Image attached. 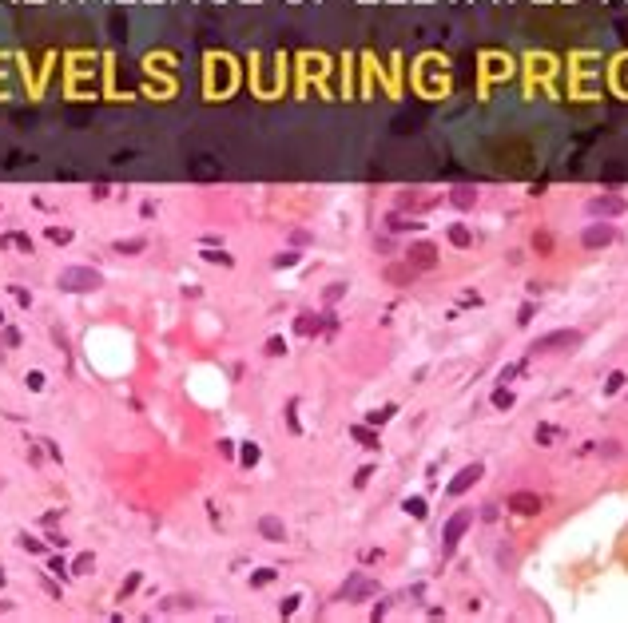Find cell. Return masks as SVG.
Returning a JSON list of instances; mask_svg holds the SVG:
<instances>
[{
    "instance_id": "cell-19",
    "label": "cell",
    "mask_w": 628,
    "mask_h": 623,
    "mask_svg": "<svg viewBox=\"0 0 628 623\" xmlns=\"http://www.w3.org/2000/svg\"><path fill=\"white\" fill-rule=\"evenodd\" d=\"M394 413H398L394 405H382V409H374V413H370V425H382V421H390Z\"/></svg>"
},
{
    "instance_id": "cell-7",
    "label": "cell",
    "mask_w": 628,
    "mask_h": 623,
    "mask_svg": "<svg viewBox=\"0 0 628 623\" xmlns=\"http://www.w3.org/2000/svg\"><path fill=\"white\" fill-rule=\"evenodd\" d=\"M482 477H485V464H482V461L466 464V468H462V473H457V477L450 480V496H462V493H469V488H473V484H477Z\"/></svg>"
},
{
    "instance_id": "cell-13",
    "label": "cell",
    "mask_w": 628,
    "mask_h": 623,
    "mask_svg": "<svg viewBox=\"0 0 628 623\" xmlns=\"http://www.w3.org/2000/svg\"><path fill=\"white\" fill-rule=\"evenodd\" d=\"M144 246H147V239H120L112 250H115V255H140Z\"/></svg>"
},
{
    "instance_id": "cell-11",
    "label": "cell",
    "mask_w": 628,
    "mask_h": 623,
    "mask_svg": "<svg viewBox=\"0 0 628 623\" xmlns=\"http://www.w3.org/2000/svg\"><path fill=\"white\" fill-rule=\"evenodd\" d=\"M386 282H394V286H410V282H414V266H410V262H402V266H398V262H394V266H386Z\"/></svg>"
},
{
    "instance_id": "cell-18",
    "label": "cell",
    "mask_w": 628,
    "mask_h": 623,
    "mask_svg": "<svg viewBox=\"0 0 628 623\" xmlns=\"http://www.w3.org/2000/svg\"><path fill=\"white\" fill-rule=\"evenodd\" d=\"M48 239L64 246V242H72V230H68V226H48Z\"/></svg>"
},
{
    "instance_id": "cell-24",
    "label": "cell",
    "mask_w": 628,
    "mask_h": 623,
    "mask_svg": "<svg viewBox=\"0 0 628 623\" xmlns=\"http://www.w3.org/2000/svg\"><path fill=\"white\" fill-rule=\"evenodd\" d=\"M283 350H287V342H283V337H271V342H267V353H271V357H278Z\"/></svg>"
},
{
    "instance_id": "cell-23",
    "label": "cell",
    "mask_w": 628,
    "mask_h": 623,
    "mask_svg": "<svg viewBox=\"0 0 628 623\" xmlns=\"http://www.w3.org/2000/svg\"><path fill=\"white\" fill-rule=\"evenodd\" d=\"M370 591H374V584H366V580H358L354 588H350V595H354V600H366Z\"/></svg>"
},
{
    "instance_id": "cell-8",
    "label": "cell",
    "mask_w": 628,
    "mask_h": 623,
    "mask_svg": "<svg viewBox=\"0 0 628 623\" xmlns=\"http://www.w3.org/2000/svg\"><path fill=\"white\" fill-rule=\"evenodd\" d=\"M505 504H509L517 516H537V512H541V496H537V493H525V488H521V493H513L509 500H505Z\"/></svg>"
},
{
    "instance_id": "cell-36",
    "label": "cell",
    "mask_w": 628,
    "mask_h": 623,
    "mask_svg": "<svg viewBox=\"0 0 628 623\" xmlns=\"http://www.w3.org/2000/svg\"><path fill=\"white\" fill-rule=\"evenodd\" d=\"M92 199H108V183H96V187H92Z\"/></svg>"
},
{
    "instance_id": "cell-12",
    "label": "cell",
    "mask_w": 628,
    "mask_h": 623,
    "mask_svg": "<svg viewBox=\"0 0 628 623\" xmlns=\"http://www.w3.org/2000/svg\"><path fill=\"white\" fill-rule=\"evenodd\" d=\"M450 203L457 210H469L473 203H477V191H473V187H453V191H450Z\"/></svg>"
},
{
    "instance_id": "cell-29",
    "label": "cell",
    "mask_w": 628,
    "mask_h": 623,
    "mask_svg": "<svg viewBox=\"0 0 628 623\" xmlns=\"http://www.w3.org/2000/svg\"><path fill=\"white\" fill-rule=\"evenodd\" d=\"M203 258H207V262H223V266H231V258L219 255V250H203Z\"/></svg>"
},
{
    "instance_id": "cell-20",
    "label": "cell",
    "mask_w": 628,
    "mask_h": 623,
    "mask_svg": "<svg viewBox=\"0 0 628 623\" xmlns=\"http://www.w3.org/2000/svg\"><path fill=\"white\" fill-rule=\"evenodd\" d=\"M239 461L251 468V464H258V445H242V453H239Z\"/></svg>"
},
{
    "instance_id": "cell-34",
    "label": "cell",
    "mask_w": 628,
    "mask_h": 623,
    "mask_svg": "<svg viewBox=\"0 0 628 623\" xmlns=\"http://www.w3.org/2000/svg\"><path fill=\"white\" fill-rule=\"evenodd\" d=\"M517 322H521V326H529V322H533V306L529 302L521 306V318H517Z\"/></svg>"
},
{
    "instance_id": "cell-22",
    "label": "cell",
    "mask_w": 628,
    "mask_h": 623,
    "mask_svg": "<svg viewBox=\"0 0 628 623\" xmlns=\"http://www.w3.org/2000/svg\"><path fill=\"white\" fill-rule=\"evenodd\" d=\"M294 262H298V255H294V250H283V255H274V266H278V270H283V266H294Z\"/></svg>"
},
{
    "instance_id": "cell-10",
    "label": "cell",
    "mask_w": 628,
    "mask_h": 623,
    "mask_svg": "<svg viewBox=\"0 0 628 623\" xmlns=\"http://www.w3.org/2000/svg\"><path fill=\"white\" fill-rule=\"evenodd\" d=\"M258 532H263V540H271V544H283V540H287V528H283V520H278V516H263V520H258Z\"/></svg>"
},
{
    "instance_id": "cell-1",
    "label": "cell",
    "mask_w": 628,
    "mask_h": 623,
    "mask_svg": "<svg viewBox=\"0 0 628 623\" xmlns=\"http://www.w3.org/2000/svg\"><path fill=\"white\" fill-rule=\"evenodd\" d=\"M104 286V274L92 270V266H68L60 270V290L68 294H88V290H99Z\"/></svg>"
},
{
    "instance_id": "cell-3",
    "label": "cell",
    "mask_w": 628,
    "mask_h": 623,
    "mask_svg": "<svg viewBox=\"0 0 628 623\" xmlns=\"http://www.w3.org/2000/svg\"><path fill=\"white\" fill-rule=\"evenodd\" d=\"M584 210H589L593 219H616V215H625V210H628V203H625V195L600 191V195H593V199L584 203Z\"/></svg>"
},
{
    "instance_id": "cell-28",
    "label": "cell",
    "mask_w": 628,
    "mask_h": 623,
    "mask_svg": "<svg viewBox=\"0 0 628 623\" xmlns=\"http://www.w3.org/2000/svg\"><path fill=\"white\" fill-rule=\"evenodd\" d=\"M533 246H537V250H545V255H549V250H553V239H549V235H537V239H533Z\"/></svg>"
},
{
    "instance_id": "cell-30",
    "label": "cell",
    "mask_w": 628,
    "mask_h": 623,
    "mask_svg": "<svg viewBox=\"0 0 628 623\" xmlns=\"http://www.w3.org/2000/svg\"><path fill=\"white\" fill-rule=\"evenodd\" d=\"M342 290H346V286H342V282H334V286L326 290V302H339V298H342Z\"/></svg>"
},
{
    "instance_id": "cell-37",
    "label": "cell",
    "mask_w": 628,
    "mask_h": 623,
    "mask_svg": "<svg viewBox=\"0 0 628 623\" xmlns=\"http://www.w3.org/2000/svg\"><path fill=\"white\" fill-rule=\"evenodd\" d=\"M28 385H32V389H44V373H28Z\"/></svg>"
},
{
    "instance_id": "cell-2",
    "label": "cell",
    "mask_w": 628,
    "mask_h": 623,
    "mask_svg": "<svg viewBox=\"0 0 628 623\" xmlns=\"http://www.w3.org/2000/svg\"><path fill=\"white\" fill-rule=\"evenodd\" d=\"M580 346V330H553V334H541L533 342V353H557V350H577Z\"/></svg>"
},
{
    "instance_id": "cell-17",
    "label": "cell",
    "mask_w": 628,
    "mask_h": 623,
    "mask_svg": "<svg viewBox=\"0 0 628 623\" xmlns=\"http://www.w3.org/2000/svg\"><path fill=\"white\" fill-rule=\"evenodd\" d=\"M625 373H620V369H616V373H609V382H605V393H620V389H625Z\"/></svg>"
},
{
    "instance_id": "cell-9",
    "label": "cell",
    "mask_w": 628,
    "mask_h": 623,
    "mask_svg": "<svg viewBox=\"0 0 628 623\" xmlns=\"http://www.w3.org/2000/svg\"><path fill=\"white\" fill-rule=\"evenodd\" d=\"M326 318H330V314H314V310H306V314H298L294 330H298L303 337H314V334H323V330H326Z\"/></svg>"
},
{
    "instance_id": "cell-25",
    "label": "cell",
    "mask_w": 628,
    "mask_h": 623,
    "mask_svg": "<svg viewBox=\"0 0 628 623\" xmlns=\"http://www.w3.org/2000/svg\"><path fill=\"white\" fill-rule=\"evenodd\" d=\"M294 607H298V595H287V600H283V604H278V615H290V611H294Z\"/></svg>"
},
{
    "instance_id": "cell-4",
    "label": "cell",
    "mask_w": 628,
    "mask_h": 623,
    "mask_svg": "<svg viewBox=\"0 0 628 623\" xmlns=\"http://www.w3.org/2000/svg\"><path fill=\"white\" fill-rule=\"evenodd\" d=\"M612 239H616V230H612L609 219H596V223H589L580 230V246H584V250H600V246H609Z\"/></svg>"
},
{
    "instance_id": "cell-32",
    "label": "cell",
    "mask_w": 628,
    "mask_h": 623,
    "mask_svg": "<svg viewBox=\"0 0 628 623\" xmlns=\"http://www.w3.org/2000/svg\"><path fill=\"white\" fill-rule=\"evenodd\" d=\"M12 242H17V246H24V250L32 255V239H28V235H12Z\"/></svg>"
},
{
    "instance_id": "cell-6",
    "label": "cell",
    "mask_w": 628,
    "mask_h": 623,
    "mask_svg": "<svg viewBox=\"0 0 628 623\" xmlns=\"http://www.w3.org/2000/svg\"><path fill=\"white\" fill-rule=\"evenodd\" d=\"M473 524V512L462 508V512H453L450 520H446V532H441V540H446V552H453L457 548V540L466 536V528Z\"/></svg>"
},
{
    "instance_id": "cell-14",
    "label": "cell",
    "mask_w": 628,
    "mask_h": 623,
    "mask_svg": "<svg viewBox=\"0 0 628 623\" xmlns=\"http://www.w3.org/2000/svg\"><path fill=\"white\" fill-rule=\"evenodd\" d=\"M450 242H453V246H462V250H466V246H473V235H469V230H466L462 223H453V226H450Z\"/></svg>"
},
{
    "instance_id": "cell-31",
    "label": "cell",
    "mask_w": 628,
    "mask_h": 623,
    "mask_svg": "<svg viewBox=\"0 0 628 623\" xmlns=\"http://www.w3.org/2000/svg\"><path fill=\"white\" fill-rule=\"evenodd\" d=\"M48 572L64 575V572H68V564H64V560H60V556H56V560H48Z\"/></svg>"
},
{
    "instance_id": "cell-15",
    "label": "cell",
    "mask_w": 628,
    "mask_h": 623,
    "mask_svg": "<svg viewBox=\"0 0 628 623\" xmlns=\"http://www.w3.org/2000/svg\"><path fill=\"white\" fill-rule=\"evenodd\" d=\"M350 437H354V441H362V448H378V437H374L366 425H354V429H350Z\"/></svg>"
},
{
    "instance_id": "cell-16",
    "label": "cell",
    "mask_w": 628,
    "mask_h": 623,
    "mask_svg": "<svg viewBox=\"0 0 628 623\" xmlns=\"http://www.w3.org/2000/svg\"><path fill=\"white\" fill-rule=\"evenodd\" d=\"M406 512H410V516H414V520H421V516H426V500H421V496H410V500H406Z\"/></svg>"
},
{
    "instance_id": "cell-26",
    "label": "cell",
    "mask_w": 628,
    "mask_h": 623,
    "mask_svg": "<svg viewBox=\"0 0 628 623\" xmlns=\"http://www.w3.org/2000/svg\"><path fill=\"white\" fill-rule=\"evenodd\" d=\"M20 548H24V552H44V544L32 540V536H24V540H20Z\"/></svg>"
},
{
    "instance_id": "cell-33",
    "label": "cell",
    "mask_w": 628,
    "mask_h": 623,
    "mask_svg": "<svg viewBox=\"0 0 628 623\" xmlns=\"http://www.w3.org/2000/svg\"><path fill=\"white\" fill-rule=\"evenodd\" d=\"M370 477H374V468H358V477H354V484H358V488H362V484H366V480H370Z\"/></svg>"
},
{
    "instance_id": "cell-27",
    "label": "cell",
    "mask_w": 628,
    "mask_h": 623,
    "mask_svg": "<svg viewBox=\"0 0 628 623\" xmlns=\"http://www.w3.org/2000/svg\"><path fill=\"white\" fill-rule=\"evenodd\" d=\"M88 568H92V556H80L76 564H72V572H76V575H84Z\"/></svg>"
},
{
    "instance_id": "cell-5",
    "label": "cell",
    "mask_w": 628,
    "mask_h": 623,
    "mask_svg": "<svg viewBox=\"0 0 628 623\" xmlns=\"http://www.w3.org/2000/svg\"><path fill=\"white\" fill-rule=\"evenodd\" d=\"M406 262H410L414 270H434V266H437V246H434V242H426V239L410 242V246H406Z\"/></svg>"
},
{
    "instance_id": "cell-35",
    "label": "cell",
    "mask_w": 628,
    "mask_h": 623,
    "mask_svg": "<svg viewBox=\"0 0 628 623\" xmlns=\"http://www.w3.org/2000/svg\"><path fill=\"white\" fill-rule=\"evenodd\" d=\"M271 580H274V572H271V568H263V572H255V584H271Z\"/></svg>"
},
{
    "instance_id": "cell-21",
    "label": "cell",
    "mask_w": 628,
    "mask_h": 623,
    "mask_svg": "<svg viewBox=\"0 0 628 623\" xmlns=\"http://www.w3.org/2000/svg\"><path fill=\"white\" fill-rule=\"evenodd\" d=\"M493 405H497V409H513V393H509V389H497V393H493Z\"/></svg>"
},
{
    "instance_id": "cell-38",
    "label": "cell",
    "mask_w": 628,
    "mask_h": 623,
    "mask_svg": "<svg viewBox=\"0 0 628 623\" xmlns=\"http://www.w3.org/2000/svg\"><path fill=\"white\" fill-rule=\"evenodd\" d=\"M0 322H4V314H0Z\"/></svg>"
}]
</instances>
